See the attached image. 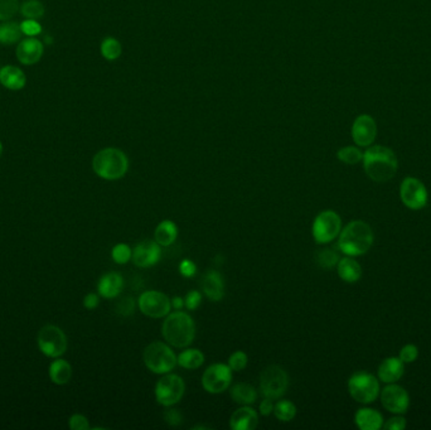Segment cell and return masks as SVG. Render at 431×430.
<instances>
[{
	"label": "cell",
	"mask_w": 431,
	"mask_h": 430,
	"mask_svg": "<svg viewBox=\"0 0 431 430\" xmlns=\"http://www.w3.org/2000/svg\"><path fill=\"white\" fill-rule=\"evenodd\" d=\"M363 167L369 180L377 183L391 180L399 168V160L392 149L384 145H371L363 153Z\"/></svg>",
	"instance_id": "1"
},
{
	"label": "cell",
	"mask_w": 431,
	"mask_h": 430,
	"mask_svg": "<svg viewBox=\"0 0 431 430\" xmlns=\"http://www.w3.org/2000/svg\"><path fill=\"white\" fill-rule=\"evenodd\" d=\"M338 249L345 256H361L372 248L375 235L367 222L357 219L342 228L338 236Z\"/></svg>",
	"instance_id": "2"
},
{
	"label": "cell",
	"mask_w": 431,
	"mask_h": 430,
	"mask_svg": "<svg viewBox=\"0 0 431 430\" xmlns=\"http://www.w3.org/2000/svg\"><path fill=\"white\" fill-rule=\"evenodd\" d=\"M165 342L175 348H186L196 336V324L188 313L174 311L167 315L162 326Z\"/></svg>",
	"instance_id": "3"
},
{
	"label": "cell",
	"mask_w": 431,
	"mask_h": 430,
	"mask_svg": "<svg viewBox=\"0 0 431 430\" xmlns=\"http://www.w3.org/2000/svg\"><path fill=\"white\" fill-rule=\"evenodd\" d=\"M93 169L102 180H121L129 171V158L121 149H102L95 154Z\"/></svg>",
	"instance_id": "4"
},
{
	"label": "cell",
	"mask_w": 431,
	"mask_h": 430,
	"mask_svg": "<svg viewBox=\"0 0 431 430\" xmlns=\"http://www.w3.org/2000/svg\"><path fill=\"white\" fill-rule=\"evenodd\" d=\"M143 360L150 372L164 375L172 372L178 365L177 355L167 342H153L143 353Z\"/></svg>",
	"instance_id": "5"
},
{
	"label": "cell",
	"mask_w": 431,
	"mask_h": 430,
	"mask_svg": "<svg viewBox=\"0 0 431 430\" xmlns=\"http://www.w3.org/2000/svg\"><path fill=\"white\" fill-rule=\"evenodd\" d=\"M348 391L353 399L360 404H371L380 396V380L372 374L360 371L348 380Z\"/></svg>",
	"instance_id": "6"
},
{
	"label": "cell",
	"mask_w": 431,
	"mask_h": 430,
	"mask_svg": "<svg viewBox=\"0 0 431 430\" xmlns=\"http://www.w3.org/2000/svg\"><path fill=\"white\" fill-rule=\"evenodd\" d=\"M289 374L276 365L264 368L260 375V391L264 398L280 399L289 389Z\"/></svg>",
	"instance_id": "7"
},
{
	"label": "cell",
	"mask_w": 431,
	"mask_h": 430,
	"mask_svg": "<svg viewBox=\"0 0 431 430\" xmlns=\"http://www.w3.org/2000/svg\"><path fill=\"white\" fill-rule=\"evenodd\" d=\"M186 392V383L181 376L164 374L156 385V399L162 407H171L181 401Z\"/></svg>",
	"instance_id": "8"
},
{
	"label": "cell",
	"mask_w": 431,
	"mask_h": 430,
	"mask_svg": "<svg viewBox=\"0 0 431 430\" xmlns=\"http://www.w3.org/2000/svg\"><path fill=\"white\" fill-rule=\"evenodd\" d=\"M342 231V219L337 212L327 210L323 211L314 219L312 226L315 243L325 245L336 240Z\"/></svg>",
	"instance_id": "9"
},
{
	"label": "cell",
	"mask_w": 431,
	"mask_h": 430,
	"mask_svg": "<svg viewBox=\"0 0 431 430\" xmlns=\"http://www.w3.org/2000/svg\"><path fill=\"white\" fill-rule=\"evenodd\" d=\"M37 341L40 352L47 357L57 359L67 350V337L62 329L57 326H45L40 329Z\"/></svg>",
	"instance_id": "10"
},
{
	"label": "cell",
	"mask_w": 431,
	"mask_h": 430,
	"mask_svg": "<svg viewBox=\"0 0 431 430\" xmlns=\"http://www.w3.org/2000/svg\"><path fill=\"white\" fill-rule=\"evenodd\" d=\"M140 312L149 318H164L172 309L171 299L164 293L158 290H147L138 299Z\"/></svg>",
	"instance_id": "11"
},
{
	"label": "cell",
	"mask_w": 431,
	"mask_h": 430,
	"mask_svg": "<svg viewBox=\"0 0 431 430\" xmlns=\"http://www.w3.org/2000/svg\"><path fill=\"white\" fill-rule=\"evenodd\" d=\"M232 370L226 363H213L202 375V386L210 394H222L232 383Z\"/></svg>",
	"instance_id": "12"
},
{
	"label": "cell",
	"mask_w": 431,
	"mask_h": 430,
	"mask_svg": "<svg viewBox=\"0 0 431 430\" xmlns=\"http://www.w3.org/2000/svg\"><path fill=\"white\" fill-rule=\"evenodd\" d=\"M400 198L402 204L410 210H421L428 204V189L421 180L408 177L402 180L400 186Z\"/></svg>",
	"instance_id": "13"
},
{
	"label": "cell",
	"mask_w": 431,
	"mask_h": 430,
	"mask_svg": "<svg viewBox=\"0 0 431 430\" xmlns=\"http://www.w3.org/2000/svg\"><path fill=\"white\" fill-rule=\"evenodd\" d=\"M380 399L382 407L392 414H405L410 407L408 391L395 383H387V386L380 392Z\"/></svg>",
	"instance_id": "14"
},
{
	"label": "cell",
	"mask_w": 431,
	"mask_h": 430,
	"mask_svg": "<svg viewBox=\"0 0 431 430\" xmlns=\"http://www.w3.org/2000/svg\"><path fill=\"white\" fill-rule=\"evenodd\" d=\"M353 141L362 148H369L377 136V124L375 119L367 114H362L353 121Z\"/></svg>",
	"instance_id": "15"
},
{
	"label": "cell",
	"mask_w": 431,
	"mask_h": 430,
	"mask_svg": "<svg viewBox=\"0 0 431 430\" xmlns=\"http://www.w3.org/2000/svg\"><path fill=\"white\" fill-rule=\"evenodd\" d=\"M162 259V246L154 240H147L138 243L133 249L134 264L140 269H148L157 265Z\"/></svg>",
	"instance_id": "16"
},
{
	"label": "cell",
	"mask_w": 431,
	"mask_h": 430,
	"mask_svg": "<svg viewBox=\"0 0 431 430\" xmlns=\"http://www.w3.org/2000/svg\"><path fill=\"white\" fill-rule=\"evenodd\" d=\"M201 287L206 297L211 302H220L225 296V282L220 272L216 269H210L204 274Z\"/></svg>",
	"instance_id": "17"
},
{
	"label": "cell",
	"mask_w": 431,
	"mask_h": 430,
	"mask_svg": "<svg viewBox=\"0 0 431 430\" xmlns=\"http://www.w3.org/2000/svg\"><path fill=\"white\" fill-rule=\"evenodd\" d=\"M258 425L259 415L250 405H243L230 418V428L232 430H252Z\"/></svg>",
	"instance_id": "18"
},
{
	"label": "cell",
	"mask_w": 431,
	"mask_h": 430,
	"mask_svg": "<svg viewBox=\"0 0 431 430\" xmlns=\"http://www.w3.org/2000/svg\"><path fill=\"white\" fill-rule=\"evenodd\" d=\"M404 371L405 363L399 357H387L380 363L377 376L381 383H397L404 375Z\"/></svg>",
	"instance_id": "19"
},
{
	"label": "cell",
	"mask_w": 431,
	"mask_h": 430,
	"mask_svg": "<svg viewBox=\"0 0 431 430\" xmlns=\"http://www.w3.org/2000/svg\"><path fill=\"white\" fill-rule=\"evenodd\" d=\"M43 55V45L38 39L29 38L22 40L16 47V58L23 64H34Z\"/></svg>",
	"instance_id": "20"
},
{
	"label": "cell",
	"mask_w": 431,
	"mask_h": 430,
	"mask_svg": "<svg viewBox=\"0 0 431 430\" xmlns=\"http://www.w3.org/2000/svg\"><path fill=\"white\" fill-rule=\"evenodd\" d=\"M124 288V278L121 274L116 272L102 275L97 284L99 294L105 299H114L118 298Z\"/></svg>",
	"instance_id": "21"
},
{
	"label": "cell",
	"mask_w": 431,
	"mask_h": 430,
	"mask_svg": "<svg viewBox=\"0 0 431 430\" xmlns=\"http://www.w3.org/2000/svg\"><path fill=\"white\" fill-rule=\"evenodd\" d=\"M356 425L361 430H378L384 427V416L371 407H362L354 416Z\"/></svg>",
	"instance_id": "22"
},
{
	"label": "cell",
	"mask_w": 431,
	"mask_h": 430,
	"mask_svg": "<svg viewBox=\"0 0 431 430\" xmlns=\"http://www.w3.org/2000/svg\"><path fill=\"white\" fill-rule=\"evenodd\" d=\"M339 278L345 283H357L362 276V266L353 256L339 259L337 264Z\"/></svg>",
	"instance_id": "23"
},
{
	"label": "cell",
	"mask_w": 431,
	"mask_h": 430,
	"mask_svg": "<svg viewBox=\"0 0 431 430\" xmlns=\"http://www.w3.org/2000/svg\"><path fill=\"white\" fill-rule=\"evenodd\" d=\"M0 82L9 90H21L25 86L27 78L21 69L16 66H5L0 70Z\"/></svg>",
	"instance_id": "24"
},
{
	"label": "cell",
	"mask_w": 431,
	"mask_h": 430,
	"mask_svg": "<svg viewBox=\"0 0 431 430\" xmlns=\"http://www.w3.org/2000/svg\"><path fill=\"white\" fill-rule=\"evenodd\" d=\"M178 237V226L171 219H163L154 231V240L162 248L171 246Z\"/></svg>",
	"instance_id": "25"
},
{
	"label": "cell",
	"mask_w": 431,
	"mask_h": 430,
	"mask_svg": "<svg viewBox=\"0 0 431 430\" xmlns=\"http://www.w3.org/2000/svg\"><path fill=\"white\" fill-rule=\"evenodd\" d=\"M230 395L240 405H251L258 400V391L250 383H236L231 387Z\"/></svg>",
	"instance_id": "26"
},
{
	"label": "cell",
	"mask_w": 431,
	"mask_h": 430,
	"mask_svg": "<svg viewBox=\"0 0 431 430\" xmlns=\"http://www.w3.org/2000/svg\"><path fill=\"white\" fill-rule=\"evenodd\" d=\"M177 362L186 370H196L204 363V352L198 348H187L177 356Z\"/></svg>",
	"instance_id": "27"
},
{
	"label": "cell",
	"mask_w": 431,
	"mask_h": 430,
	"mask_svg": "<svg viewBox=\"0 0 431 430\" xmlns=\"http://www.w3.org/2000/svg\"><path fill=\"white\" fill-rule=\"evenodd\" d=\"M72 376V368L66 360H55L49 366V377L52 383L64 385L69 383Z\"/></svg>",
	"instance_id": "28"
},
{
	"label": "cell",
	"mask_w": 431,
	"mask_h": 430,
	"mask_svg": "<svg viewBox=\"0 0 431 430\" xmlns=\"http://www.w3.org/2000/svg\"><path fill=\"white\" fill-rule=\"evenodd\" d=\"M22 37L21 24L14 22H5L0 24V43L1 45H13Z\"/></svg>",
	"instance_id": "29"
},
{
	"label": "cell",
	"mask_w": 431,
	"mask_h": 430,
	"mask_svg": "<svg viewBox=\"0 0 431 430\" xmlns=\"http://www.w3.org/2000/svg\"><path fill=\"white\" fill-rule=\"evenodd\" d=\"M274 414L280 422H291L297 415V407L291 400H279L275 404Z\"/></svg>",
	"instance_id": "30"
},
{
	"label": "cell",
	"mask_w": 431,
	"mask_h": 430,
	"mask_svg": "<svg viewBox=\"0 0 431 430\" xmlns=\"http://www.w3.org/2000/svg\"><path fill=\"white\" fill-rule=\"evenodd\" d=\"M100 51H101L102 57L105 60L115 61L123 53V46L118 39L114 38V37H108V38L102 40Z\"/></svg>",
	"instance_id": "31"
},
{
	"label": "cell",
	"mask_w": 431,
	"mask_h": 430,
	"mask_svg": "<svg viewBox=\"0 0 431 430\" xmlns=\"http://www.w3.org/2000/svg\"><path fill=\"white\" fill-rule=\"evenodd\" d=\"M339 255H338L337 251L334 249H321V250L317 252L315 255V260L318 263V265L321 266V269L324 270H332L333 267H336L339 261Z\"/></svg>",
	"instance_id": "32"
},
{
	"label": "cell",
	"mask_w": 431,
	"mask_h": 430,
	"mask_svg": "<svg viewBox=\"0 0 431 430\" xmlns=\"http://www.w3.org/2000/svg\"><path fill=\"white\" fill-rule=\"evenodd\" d=\"M337 158L345 165H358L363 159V153L361 149L357 147H345L338 150Z\"/></svg>",
	"instance_id": "33"
},
{
	"label": "cell",
	"mask_w": 431,
	"mask_h": 430,
	"mask_svg": "<svg viewBox=\"0 0 431 430\" xmlns=\"http://www.w3.org/2000/svg\"><path fill=\"white\" fill-rule=\"evenodd\" d=\"M21 12L27 19H37L45 14V5L40 0H27L22 4Z\"/></svg>",
	"instance_id": "34"
},
{
	"label": "cell",
	"mask_w": 431,
	"mask_h": 430,
	"mask_svg": "<svg viewBox=\"0 0 431 430\" xmlns=\"http://www.w3.org/2000/svg\"><path fill=\"white\" fill-rule=\"evenodd\" d=\"M111 258L119 265H124L133 258V249L127 243H118L111 250Z\"/></svg>",
	"instance_id": "35"
},
{
	"label": "cell",
	"mask_w": 431,
	"mask_h": 430,
	"mask_svg": "<svg viewBox=\"0 0 431 430\" xmlns=\"http://www.w3.org/2000/svg\"><path fill=\"white\" fill-rule=\"evenodd\" d=\"M19 10L18 0H0V21H9Z\"/></svg>",
	"instance_id": "36"
},
{
	"label": "cell",
	"mask_w": 431,
	"mask_h": 430,
	"mask_svg": "<svg viewBox=\"0 0 431 430\" xmlns=\"http://www.w3.org/2000/svg\"><path fill=\"white\" fill-rule=\"evenodd\" d=\"M247 362H249V357H247V355L245 352L236 351L230 356L227 365L232 371L240 372V371H243V368L247 366Z\"/></svg>",
	"instance_id": "37"
},
{
	"label": "cell",
	"mask_w": 431,
	"mask_h": 430,
	"mask_svg": "<svg viewBox=\"0 0 431 430\" xmlns=\"http://www.w3.org/2000/svg\"><path fill=\"white\" fill-rule=\"evenodd\" d=\"M419 357V348L416 347L415 344H406L401 348L400 355H399V359H400L404 363H411V362H415Z\"/></svg>",
	"instance_id": "38"
},
{
	"label": "cell",
	"mask_w": 431,
	"mask_h": 430,
	"mask_svg": "<svg viewBox=\"0 0 431 430\" xmlns=\"http://www.w3.org/2000/svg\"><path fill=\"white\" fill-rule=\"evenodd\" d=\"M135 309V302L132 297L121 298L116 304V312L123 315V317H129L132 315Z\"/></svg>",
	"instance_id": "39"
},
{
	"label": "cell",
	"mask_w": 431,
	"mask_h": 430,
	"mask_svg": "<svg viewBox=\"0 0 431 430\" xmlns=\"http://www.w3.org/2000/svg\"><path fill=\"white\" fill-rule=\"evenodd\" d=\"M202 303V294L198 290H190L184 297V307L188 311H196Z\"/></svg>",
	"instance_id": "40"
},
{
	"label": "cell",
	"mask_w": 431,
	"mask_h": 430,
	"mask_svg": "<svg viewBox=\"0 0 431 430\" xmlns=\"http://www.w3.org/2000/svg\"><path fill=\"white\" fill-rule=\"evenodd\" d=\"M21 29L25 36L34 37V36H38L42 32V25L36 19H27L21 23Z\"/></svg>",
	"instance_id": "41"
},
{
	"label": "cell",
	"mask_w": 431,
	"mask_h": 430,
	"mask_svg": "<svg viewBox=\"0 0 431 430\" xmlns=\"http://www.w3.org/2000/svg\"><path fill=\"white\" fill-rule=\"evenodd\" d=\"M164 422L171 427H180L183 422V415L178 409H167L164 413Z\"/></svg>",
	"instance_id": "42"
},
{
	"label": "cell",
	"mask_w": 431,
	"mask_h": 430,
	"mask_svg": "<svg viewBox=\"0 0 431 430\" xmlns=\"http://www.w3.org/2000/svg\"><path fill=\"white\" fill-rule=\"evenodd\" d=\"M69 425H70V428L72 430L90 429V424H88L86 416L81 414L72 415L70 418Z\"/></svg>",
	"instance_id": "43"
},
{
	"label": "cell",
	"mask_w": 431,
	"mask_h": 430,
	"mask_svg": "<svg viewBox=\"0 0 431 430\" xmlns=\"http://www.w3.org/2000/svg\"><path fill=\"white\" fill-rule=\"evenodd\" d=\"M180 273L184 278H193L197 273V265L192 260L184 259L180 264Z\"/></svg>",
	"instance_id": "44"
},
{
	"label": "cell",
	"mask_w": 431,
	"mask_h": 430,
	"mask_svg": "<svg viewBox=\"0 0 431 430\" xmlns=\"http://www.w3.org/2000/svg\"><path fill=\"white\" fill-rule=\"evenodd\" d=\"M384 429L387 430H404L406 428V419L404 416H395L389 419L386 424H384Z\"/></svg>",
	"instance_id": "45"
},
{
	"label": "cell",
	"mask_w": 431,
	"mask_h": 430,
	"mask_svg": "<svg viewBox=\"0 0 431 430\" xmlns=\"http://www.w3.org/2000/svg\"><path fill=\"white\" fill-rule=\"evenodd\" d=\"M274 407L275 404L273 399H270V398H264V400L260 403V414L264 415V416H267V415L274 413Z\"/></svg>",
	"instance_id": "46"
},
{
	"label": "cell",
	"mask_w": 431,
	"mask_h": 430,
	"mask_svg": "<svg viewBox=\"0 0 431 430\" xmlns=\"http://www.w3.org/2000/svg\"><path fill=\"white\" fill-rule=\"evenodd\" d=\"M99 303H100V298L95 293H90V294H87L86 297L84 298V305H85L86 309H90V311L96 309Z\"/></svg>",
	"instance_id": "47"
},
{
	"label": "cell",
	"mask_w": 431,
	"mask_h": 430,
	"mask_svg": "<svg viewBox=\"0 0 431 430\" xmlns=\"http://www.w3.org/2000/svg\"><path fill=\"white\" fill-rule=\"evenodd\" d=\"M172 309L174 311H182L184 308V298L174 297L171 299Z\"/></svg>",
	"instance_id": "48"
},
{
	"label": "cell",
	"mask_w": 431,
	"mask_h": 430,
	"mask_svg": "<svg viewBox=\"0 0 431 430\" xmlns=\"http://www.w3.org/2000/svg\"><path fill=\"white\" fill-rule=\"evenodd\" d=\"M1 152H3V145H1V143H0V156H1Z\"/></svg>",
	"instance_id": "49"
}]
</instances>
